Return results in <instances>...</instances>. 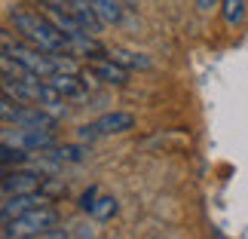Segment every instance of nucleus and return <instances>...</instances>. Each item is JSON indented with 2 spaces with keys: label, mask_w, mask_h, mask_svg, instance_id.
I'll list each match as a JSON object with an SVG mask.
<instances>
[{
  "label": "nucleus",
  "mask_w": 248,
  "mask_h": 239,
  "mask_svg": "<svg viewBox=\"0 0 248 239\" xmlns=\"http://www.w3.org/2000/svg\"><path fill=\"white\" fill-rule=\"evenodd\" d=\"M16 144H22L25 150H31V154H37V150H52L55 135H52V129H22L16 135Z\"/></svg>",
  "instance_id": "nucleus-7"
},
{
  "label": "nucleus",
  "mask_w": 248,
  "mask_h": 239,
  "mask_svg": "<svg viewBox=\"0 0 248 239\" xmlns=\"http://www.w3.org/2000/svg\"><path fill=\"white\" fill-rule=\"evenodd\" d=\"M55 224H59V212L49 206H37L31 212L3 221V239H34V236L52 233Z\"/></svg>",
  "instance_id": "nucleus-2"
},
{
  "label": "nucleus",
  "mask_w": 248,
  "mask_h": 239,
  "mask_svg": "<svg viewBox=\"0 0 248 239\" xmlns=\"http://www.w3.org/2000/svg\"><path fill=\"white\" fill-rule=\"evenodd\" d=\"M46 83H49L55 92H62L64 98H86V80H80L77 74H64V71H59V74H52Z\"/></svg>",
  "instance_id": "nucleus-9"
},
{
  "label": "nucleus",
  "mask_w": 248,
  "mask_h": 239,
  "mask_svg": "<svg viewBox=\"0 0 248 239\" xmlns=\"http://www.w3.org/2000/svg\"><path fill=\"white\" fill-rule=\"evenodd\" d=\"M52 157L59 159V162H80V159L86 157V150H83V147H77V144H64V147L55 150Z\"/></svg>",
  "instance_id": "nucleus-15"
},
{
  "label": "nucleus",
  "mask_w": 248,
  "mask_h": 239,
  "mask_svg": "<svg viewBox=\"0 0 248 239\" xmlns=\"http://www.w3.org/2000/svg\"><path fill=\"white\" fill-rule=\"evenodd\" d=\"M135 126V117L126 111H113V113H104L89 126H80V138L83 141H95V138H104V135H123Z\"/></svg>",
  "instance_id": "nucleus-4"
},
{
  "label": "nucleus",
  "mask_w": 248,
  "mask_h": 239,
  "mask_svg": "<svg viewBox=\"0 0 248 239\" xmlns=\"http://www.w3.org/2000/svg\"><path fill=\"white\" fill-rule=\"evenodd\" d=\"M28 154H31V150H25L22 144H13V141H3V147H0V162H3V169H13V166H25V162H28Z\"/></svg>",
  "instance_id": "nucleus-10"
},
{
  "label": "nucleus",
  "mask_w": 248,
  "mask_h": 239,
  "mask_svg": "<svg viewBox=\"0 0 248 239\" xmlns=\"http://www.w3.org/2000/svg\"><path fill=\"white\" fill-rule=\"evenodd\" d=\"M89 74L92 77H98V80H104V83H117V86H123L129 80V68H123L120 62H113V59H95L92 64H89Z\"/></svg>",
  "instance_id": "nucleus-8"
},
{
  "label": "nucleus",
  "mask_w": 248,
  "mask_h": 239,
  "mask_svg": "<svg viewBox=\"0 0 248 239\" xmlns=\"http://www.w3.org/2000/svg\"><path fill=\"white\" fill-rule=\"evenodd\" d=\"M92 9L98 13V18H101L104 25H117L120 18H123L117 0H92Z\"/></svg>",
  "instance_id": "nucleus-11"
},
{
  "label": "nucleus",
  "mask_w": 248,
  "mask_h": 239,
  "mask_svg": "<svg viewBox=\"0 0 248 239\" xmlns=\"http://www.w3.org/2000/svg\"><path fill=\"white\" fill-rule=\"evenodd\" d=\"M9 22H13L16 31L22 34L28 43H34L37 49L52 52V55H71L74 52V43L68 40V34H64L55 22H49L46 16H40V13L13 9V13H9Z\"/></svg>",
  "instance_id": "nucleus-1"
},
{
  "label": "nucleus",
  "mask_w": 248,
  "mask_h": 239,
  "mask_svg": "<svg viewBox=\"0 0 248 239\" xmlns=\"http://www.w3.org/2000/svg\"><path fill=\"white\" fill-rule=\"evenodd\" d=\"M113 62H120L123 68H150V59L141 52H126V49H110L108 52Z\"/></svg>",
  "instance_id": "nucleus-13"
},
{
  "label": "nucleus",
  "mask_w": 248,
  "mask_h": 239,
  "mask_svg": "<svg viewBox=\"0 0 248 239\" xmlns=\"http://www.w3.org/2000/svg\"><path fill=\"white\" fill-rule=\"evenodd\" d=\"M43 187V178L34 175V172H22V169H6L3 172V196L13 193H34V190Z\"/></svg>",
  "instance_id": "nucleus-6"
},
{
  "label": "nucleus",
  "mask_w": 248,
  "mask_h": 239,
  "mask_svg": "<svg viewBox=\"0 0 248 239\" xmlns=\"http://www.w3.org/2000/svg\"><path fill=\"white\" fill-rule=\"evenodd\" d=\"M95 203H98V187H89V190L80 196V208H83V212H92Z\"/></svg>",
  "instance_id": "nucleus-16"
},
{
  "label": "nucleus",
  "mask_w": 248,
  "mask_h": 239,
  "mask_svg": "<svg viewBox=\"0 0 248 239\" xmlns=\"http://www.w3.org/2000/svg\"><path fill=\"white\" fill-rule=\"evenodd\" d=\"M89 215L95 218V221H108L110 215H117V199H113V196H101L98 203L92 206V212H89Z\"/></svg>",
  "instance_id": "nucleus-14"
},
{
  "label": "nucleus",
  "mask_w": 248,
  "mask_h": 239,
  "mask_svg": "<svg viewBox=\"0 0 248 239\" xmlns=\"http://www.w3.org/2000/svg\"><path fill=\"white\" fill-rule=\"evenodd\" d=\"M49 203V196L43 193V190H34V193H13V196H3V221L9 218H18L25 212H31L37 206H46Z\"/></svg>",
  "instance_id": "nucleus-5"
},
{
  "label": "nucleus",
  "mask_w": 248,
  "mask_h": 239,
  "mask_svg": "<svg viewBox=\"0 0 248 239\" xmlns=\"http://www.w3.org/2000/svg\"><path fill=\"white\" fill-rule=\"evenodd\" d=\"M217 3H221V0H196V9L199 13H212Z\"/></svg>",
  "instance_id": "nucleus-17"
},
{
  "label": "nucleus",
  "mask_w": 248,
  "mask_h": 239,
  "mask_svg": "<svg viewBox=\"0 0 248 239\" xmlns=\"http://www.w3.org/2000/svg\"><path fill=\"white\" fill-rule=\"evenodd\" d=\"M3 55L6 59H13L18 64H25L31 74H37V77H43V80H49L52 74H55V64H52V55L49 52H43V49H31V46H22V43H13L9 37H3Z\"/></svg>",
  "instance_id": "nucleus-3"
},
{
  "label": "nucleus",
  "mask_w": 248,
  "mask_h": 239,
  "mask_svg": "<svg viewBox=\"0 0 248 239\" xmlns=\"http://www.w3.org/2000/svg\"><path fill=\"white\" fill-rule=\"evenodd\" d=\"M221 13H224V22L236 28L245 22V0H221Z\"/></svg>",
  "instance_id": "nucleus-12"
}]
</instances>
